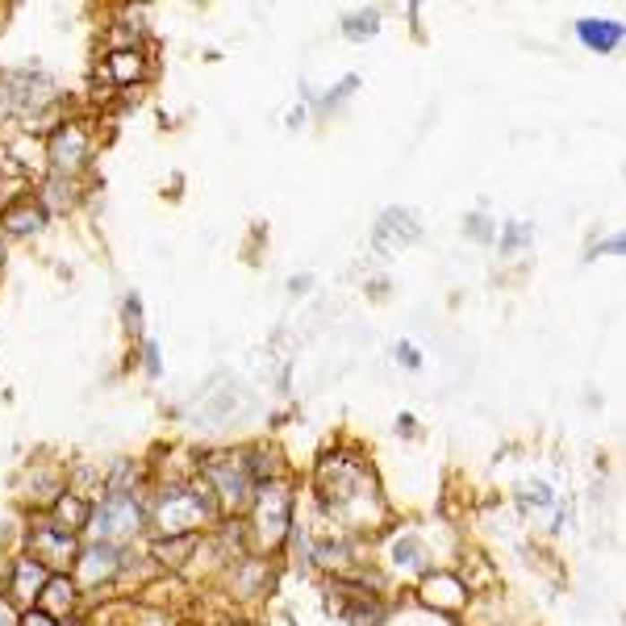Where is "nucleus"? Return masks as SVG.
I'll use <instances>...</instances> for the list:
<instances>
[{"label":"nucleus","instance_id":"obj_1","mask_svg":"<svg viewBox=\"0 0 626 626\" xmlns=\"http://www.w3.org/2000/svg\"><path fill=\"white\" fill-rule=\"evenodd\" d=\"M209 514H213V506H209L205 489H176V493H168L163 506H159V526L168 530V535H188V530L201 526Z\"/></svg>","mask_w":626,"mask_h":626},{"label":"nucleus","instance_id":"obj_23","mask_svg":"<svg viewBox=\"0 0 626 626\" xmlns=\"http://www.w3.org/2000/svg\"><path fill=\"white\" fill-rule=\"evenodd\" d=\"M0 113H13V100H9V92L0 88Z\"/></svg>","mask_w":626,"mask_h":626},{"label":"nucleus","instance_id":"obj_10","mask_svg":"<svg viewBox=\"0 0 626 626\" xmlns=\"http://www.w3.org/2000/svg\"><path fill=\"white\" fill-rule=\"evenodd\" d=\"M47 580H50L47 568L38 564V560H22V564H17V572H13V593H22V597H38Z\"/></svg>","mask_w":626,"mask_h":626},{"label":"nucleus","instance_id":"obj_11","mask_svg":"<svg viewBox=\"0 0 626 626\" xmlns=\"http://www.w3.org/2000/svg\"><path fill=\"white\" fill-rule=\"evenodd\" d=\"M42 205H34V201H22V205H9L4 209V230H13V234H30V230L42 226Z\"/></svg>","mask_w":626,"mask_h":626},{"label":"nucleus","instance_id":"obj_4","mask_svg":"<svg viewBox=\"0 0 626 626\" xmlns=\"http://www.w3.org/2000/svg\"><path fill=\"white\" fill-rule=\"evenodd\" d=\"M413 239H418V217H413L410 209H388V213H380V222H376V230H372V247L380 255L401 251V247H410Z\"/></svg>","mask_w":626,"mask_h":626},{"label":"nucleus","instance_id":"obj_2","mask_svg":"<svg viewBox=\"0 0 626 626\" xmlns=\"http://www.w3.org/2000/svg\"><path fill=\"white\" fill-rule=\"evenodd\" d=\"M205 472H209V481L222 489V497H226L234 509L251 501V484H255V481H251V472H247V464H242V459H234V456H213Z\"/></svg>","mask_w":626,"mask_h":626},{"label":"nucleus","instance_id":"obj_6","mask_svg":"<svg viewBox=\"0 0 626 626\" xmlns=\"http://www.w3.org/2000/svg\"><path fill=\"white\" fill-rule=\"evenodd\" d=\"M0 88L9 92L13 109H42L50 100V80L42 72H9Z\"/></svg>","mask_w":626,"mask_h":626},{"label":"nucleus","instance_id":"obj_25","mask_svg":"<svg viewBox=\"0 0 626 626\" xmlns=\"http://www.w3.org/2000/svg\"><path fill=\"white\" fill-rule=\"evenodd\" d=\"M59 626H80V622H75V618H63V622Z\"/></svg>","mask_w":626,"mask_h":626},{"label":"nucleus","instance_id":"obj_22","mask_svg":"<svg viewBox=\"0 0 626 626\" xmlns=\"http://www.w3.org/2000/svg\"><path fill=\"white\" fill-rule=\"evenodd\" d=\"M522 239H526V230H522V226H518V230H514V234H509V239H506V251H509V247H518V242H522Z\"/></svg>","mask_w":626,"mask_h":626},{"label":"nucleus","instance_id":"obj_13","mask_svg":"<svg viewBox=\"0 0 626 626\" xmlns=\"http://www.w3.org/2000/svg\"><path fill=\"white\" fill-rule=\"evenodd\" d=\"M109 75H113L117 84H134V80L143 75V55H138V50H117V55L109 59Z\"/></svg>","mask_w":626,"mask_h":626},{"label":"nucleus","instance_id":"obj_9","mask_svg":"<svg viewBox=\"0 0 626 626\" xmlns=\"http://www.w3.org/2000/svg\"><path fill=\"white\" fill-rule=\"evenodd\" d=\"M117 568H121V552L113 547V543H97V547H88V552L80 555V577H84L88 585L109 580Z\"/></svg>","mask_w":626,"mask_h":626},{"label":"nucleus","instance_id":"obj_21","mask_svg":"<svg viewBox=\"0 0 626 626\" xmlns=\"http://www.w3.org/2000/svg\"><path fill=\"white\" fill-rule=\"evenodd\" d=\"M25 626H55V622H50V618L42 614V610H38V614H30V618H25Z\"/></svg>","mask_w":626,"mask_h":626},{"label":"nucleus","instance_id":"obj_20","mask_svg":"<svg viewBox=\"0 0 626 626\" xmlns=\"http://www.w3.org/2000/svg\"><path fill=\"white\" fill-rule=\"evenodd\" d=\"M397 355H401L405 368H418V351H413V347H397Z\"/></svg>","mask_w":626,"mask_h":626},{"label":"nucleus","instance_id":"obj_16","mask_svg":"<svg viewBox=\"0 0 626 626\" xmlns=\"http://www.w3.org/2000/svg\"><path fill=\"white\" fill-rule=\"evenodd\" d=\"M351 622H355V626H376V622H380V605L363 597L360 605H351Z\"/></svg>","mask_w":626,"mask_h":626},{"label":"nucleus","instance_id":"obj_3","mask_svg":"<svg viewBox=\"0 0 626 626\" xmlns=\"http://www.w3.org/2000/svg\"><path fill=\"white\" fill-rule=\"evenodd\" d=\"M92 522H97V530L109 543V539H121V535H134L138 522H143V509L134 506V497L113 493L109 501H100V509H92Z\"/></svg>","mask_w":626,"mask_h":626},{"label":"nucleus","instance_id":"obj_14","mask_svg":"<svg viewBox=\"0 0 626 626\" xmlns=\"http://www.w3.org/2000/svg\"><path fill=\"white\" fill-rule=\"evenodd\" d=\"M38 597H42V605H47V610H67V605L75 602V593H72V580H63V577H50L47 585H42V593H38Z\"/></svg>","mask_w":626,"mask_h":626},{"label":"nucleus","instance_id":"obj_8","mask_svg":"<svg viewBox=\"0 0 626 626\" xmlns=\"http://www.w3.org/2000/svg\"><path fill=\"white\" fill-rule=\"evenodd\" d=\"M284 526H289V493H284L280 484H272V489H264V497H259V530H264L267 543H272L284 535Z\"/></svg>","mask_w":626,"mask_h":626},{"label":"nucleus","instance_id":"obj_24","mask_svg":"<svg viewBox=\"0 0 626 626\" xmlns=\"http://www.w3.org/2000/svg\"><path fill=\"white\" fill-rule=\"evenodd\" d=\"M13 618H9V610H4V605H0V626H9Z\"/></svg>","mask_w":626,"mask_h":626},{"label":"nucleus","instance_id":"obj_19","mask_svg":"<svg viewBox=\"0 0 626 626\" xmlns=\"http://www.w3.org/2000/svg\"><path fill=\"white\" fill-rule=\"evenodd\" d=\"M347 34H351V38L376 34V13H368V17H351V22H347Z\"/></svg>","mask_w":626,"mask_h":626},{"label":"nucleus","instance_id":"obj_15","mask_svg":"<svg viewBox=\"0 0 626 626\" xmlns=\"http://www.w3.org/2000/svg\"><path fill=\"white\" fill-rule=\"evenodd\" d=\"M59 518L67 522V530H80L88 518H92V509H88L80 497H59Z\"/></svg>","mask_w":626,"mask_h":626},{"label":"nucleus","instance_id":"obj_5","mask_svg":"<svg viewBox=\"0 0 626 626\" xmlns=\"http://www.w3.org/2000/svg\"><path fill=\"white\" fill-rule=\"evenodd\" d=\"M30 552H34L38 564L59 568L75 555V535L67 526H38L34 535H30Z\"/></svg>","mask_w":626,"mask_h":626},{"label":"nucleus","instance_id":"obj_12","mask_svg":"<svg viewBox=\"0 0 626 626\" xmlns=\"http://www.w3.org/2000/svg\"><path fill=\"white\" fill-rule=\"evenodd\" d=\"M580 38H585L593 50H610V47H618L622 30H618L614 22H580Z\"/></svg>","mask_w":626,"mask_h":626},{"label":"nucleus","instance_id":"obj_18","mask_svg":"<svg viewBox=\"0 0 626 626\" xmlns=\"http://www.w3.org/2000/svg\"><path fill=\"white\" fill-rule=\"evenodd\" d=\"M393 555H397V564L418 568V564H422V543H418V539H401V543H397V552H393Z\"/></svg>","mask_w":626,"mask_h":626},{"label":"nucleus","instance_id":"obj_17","mask_svg":"<svg viewBox=\"0 0 626 626\" xmlns=\"http://www.w3.org/2000/svg\"><path fill=\"white\" fill-rule=\"evenodd\" d=\"M184 552H193V535H184V539H168V543H155V555L168 564L171 555H184Z\"/></svg>","mask_w":626,"mask_h":626},{"label":"nucleus","instance_id":"obj_7","mask_svg":"<svg viewBox=\"0 0 626 626\" xmlns=\"http://www.w3.org/2000/svg\"><path fill=\"white\" fill-rule=\"evenodd\" d=\"M84 159H88V134L80 126L55 130V138H50V163H55V171H75Z\"/></svg>","mask_w":626,"mask_h":626}]
</instances>
